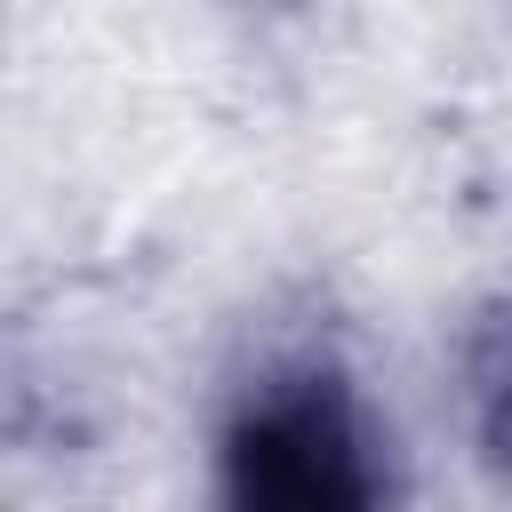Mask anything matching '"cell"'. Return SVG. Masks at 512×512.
<instances>
[{
  "label": "cell",
  "mask_w": 512,
  "mask_h": 512,
  "mask_svg": "<svg viewBox=\"0 0 512 512\" xmlns=\"http://www.w3.org/2000/svg\"><path fill=\"white\" fill-rule=\"evenodd\" d=\"M216 512H384L376 424L336 360L264 368L216 448Z\"/></svg>",
  "instance_id": "obj_1"
},
{
  "label": "cell",
  "mask_w": 512,
  "mask_h": 512,
  "mask_svg": "<svg viewBox=\"0 0 512 512\" xmlns=\"http://www.w3.org/2000/svg\"><path fill=\"white\" fill-rule=\"evenodd\" d=\"M472 400H480V432H488V456L504 464L512 480V304L480 328L472 344Z\"/></svg>",
  "instance_id": "obj_2"
}]
</instances>
